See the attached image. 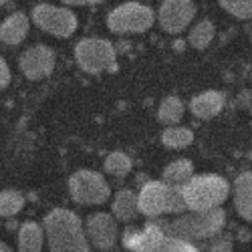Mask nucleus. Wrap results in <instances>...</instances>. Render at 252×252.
<instances>
[{
	"mask_svg": "<svg viewBox=\"0 0 252 252\" xmlns=\"http://www.w3.org/2000/svg\"><path fill=\"white\" fill-rule=\"evenodd\" d=\"M25 204H27V198L20 192L2 190V194H0V216L2 218H12L25 208Z\"/></svg>",
	"mask_w": 252,
	"mask_h": 252,
	"instance_id": "obj_23",
	"label": "nucleus"
},
{
	"mask_svg": "<svg viewBox=\"0 0 252 252\" xmlns=\"http://www.w3.org/2000/svg\"><path fill=\"white\" fill-rule=\"evenodd\" d=\"M47 234L43 224H36L32 220L20 224L16 234V250L18 252H43Z\"/></svg>",
	"mask_w": 252,
	"mask_h": 252,
	"instance_id": "obj_16",
	"label": "nucleus"
},
{
	"mask_svg": "<svg viewBox=\"0 0 252 252\" xmlns=\"http://www.w3.org/2000/svg\"><path fill=\"white\" fill-rule=\"evenodd\" d=\"M220 6L234 18L240 20L252 18V0H220Z\"/></svg>",
	"mask_w": 252,
	"mask_h": 252,
	"instance_id": "obj_24",
	"label": "nucleus"
},
{
	"mask_svg": "<svg viewBox=\"0 0 252 252\" xmlns=\"http://www.w3.org/2000/svg\"><path fill=\"white\" fill-rule=\"evenodd\" d=\"M250 40H252V34H250Z\"/></svg>",
	"mask_w": 252,
	"mask_h": 252,
	"instance_id": "obj_28",
	"label": "nucleus"
},
{
	"mask_svg": "<svg viewBox=\"0 0 252 252\" xmlns=\"http://www.w3.org/2000/svg\"><path fill=\"white\" fill-rule=\"evenodd\" d=\"M226 105V97L222 91H202L198 95H194L188 103V107H190V113L198 119H212L216 117Z\"/></svg>",
	"mask_w": 252,
	"mask_h": 252,
	"instance_id": "obj_13",
	"label": "nucleus"
},
{
	"mask_svg": "<svg viewBox=\"0 0 252 252\" xmlns=\"http://www.w3.org/2000/svg\"><path fill=\"white\" fill-rule=\"evenodd\" d=\"M232 248H234V240H232V236H228V234H218V236H214L212 240H210L206 252H232Z\"/></svg>",
	"mask_w": 252,
	"mask_h": 252,
	"instance_id": "obj_25",
	"label": "nucleus"
},
{
	"mask_svg": "<svg viewBox=\"0 0 252 252\" xmlns=\"http://www.w3.org/2000/svg\"><path fill=\"white\" fill-rule=\"evenodd\" d=\"M31 20L47 34L59 36V38H69L75 34L79 20L77 14L59 4H49V2H38L31 8Z\"/></svg>",
	"mask_w": 252,
	"mask_h": 252,
	"instance_id": "obj_7",
	"label": "nucleus"
},
{
	"mask_svg": "<svg viewBox=\"0 0 252 252\" xmlns=\"http://www.w3.org/2000/svg\"><path fill=\"white\" fill-rule=\"evenodd\" d=\"M111 214L115 216L117 222H125V224L135 220L141 214L137 194L133 190H119L111 202Z\"/></svg>",
	"mask_w": 252,
	"mask_h": 252,
	"instance_id": "obj_17",
	"label": "nucleus"
},
{
	"mask_svg": "<svg viewBox=\"0 0 252 252\" xmlns=\"http://www.w3.org/2000/svg\"><path fill=\"white\" fill-rule=\"evenodd\" d=\"M156 16L158 14L148 4L123 2L109 10L105 23H107V29L115 34H139L152 29Z\"/></svg>",
	"mask_w": 252,
	"mask_h": 252,
	"instance_id": "obj_6",
	"label": "nucleus"
},
{
	"mask_svg": "<svg viewBox=\"0 0 252 252\" xmlns=\"http://www.w3.org/2000/svg\"><path fill=\"white\" fill-rule=\"evenodd\" d=\"M51 252H93L81 218L69 208H53L43 220Z\"/></svg>",
	"mask_w": 252,
	"mask_h": 252,
	"instance_id": "obj_1",
	"label": "nucleus"
},
{
	"mask_svg": "<svg viewBox=\"0 0 252 252\" xmlns=\"http://www.w3.org/2000/svg\"><path fill=\"white\" fill-rule=\"evenodd\" d=\"M196 4L192 0H165L158 8V25L167 34H180L194 23Z\"/></svg>",
	"mask_w": 252,
	"mask_h": 252,
	"instance_id": "obj_10",
	"label": "nucleus"
},
{
	"mask_svg": "<svg viewBox=\"0 0 252 252\" xmlns=\"http://www.w3.org/2000/svg\"><path fill=\"white\" fill-rule=\"evenodd\" d=\"M29 29H31V16L27 12L16 10V12L8 14L2 20V25H0V40L8 47L20 45L27 38Z\"/></svg>",
	"mask_w": 252,
	"mask_h": 252,
	"instance_id": "obj_14",
	"label": "nucleus"
},
{
	"mask_svg": "<svg viewBox=\"0 0 252 252\" xmlns=\"http://www.w3.org/2000/svg\"><path fill=\"white\" fill-rule=\"evenodd\" d=\"M234 208L240 218L252 222V172H242L232 184Z\"/></svg>",
	"mask_w": 252,
	"mask_h": 252,
	"instance_id": "obj_15",
	"label": "nucleus"
},
{
	"mask_svg": "<svg viewBox=\"0 0 252 252\" xmlns=\"http://www.w3.org/2000/svg\"><path fill=\"white\" fill-rule=\"evenodd\" d=\"M214 34H216V29H214V23L210 18H202L198 23L192 25L190 32H188V38L186 43L190 45L192 49H198V51H204L212 45L214 40Z\"/></svg>",
	"mask_w": 252,
	"mask_h": 252,
	"instance_id": "obj_20",
	"label": "nucleus"
},
{
	"mask_svg": "<svg viewBox=\"0 0 252 252\" xmlns=\"http://www.w3.org/2000/svg\"><path fill=\"white\" fill-rule=\"evenodd\" d=\"M194 176H196L194 174V163L190 159H186V158L170 161L161 170V180L165 184H170V186H176V188H184Z\"/></svg>",
	"mask_w": 252,
	"mask_h": 252,
	"instance_id": "obj_18",
	"label": "nucleus"
},
{
	"mask_svg": "<svg viewBox=\"0 0 252 252\" xmlns=\"http://www.w3.org/2000/svg\"><path fill=\"white\" fill-rule=\"evenodd\" d=\"M75 61L79 69L89 75H99L105 71L115 73L119 69L113 43L107 38H99V36L81 38L75 45Z\"/></svg>",
	"mask_w": 252,
	"mask_h": 252,
	"instance_id": "obj_5",
	"label": "nucleus"
},
{
	"mask_svg": "<svg viewBox=\"0 0 252 252\" xmlns=\"http://www.w3.org/2000/svg\"><path fill=\"white\" fill-rule=\"evenodd\" d=\"M0 252H14V250H12L8 244H4V242H2V244H0Z\"/></svg>",
	"mask_w": 252,
	"mask_h": 252,
	"instance_id": "obj_27",
	"label": "nucleus"
},
{
	"mask_svg": "<svg viewBox=\"0 0 252 252\" xmlns=\"http://www.w3.org/2000/svg\"><path fill=\"white\" fill-rule=\"evenodd\" d=\"M57 55L47 45H32L25 49L18 57V69L29 81L47 79L55 71Z\"/></svg>",
	"mask_w": 252,
	"mask_h": 252,
	"instance_id": "obj_11",
	"label": "nucleus"
},
{
	"mask_svg": "<svg viewBox=\"0 0 252 252\" xmlns=\"http://www.w3.org/2000/svg\"><path fill=\"white\" fill-rule=\"evenodd\" d=\"M161 143L170 150H184L194 143V131L186 125H172L161 131Z\"/></svg>",
	"mask_w": 252,
	"mask_h": 252,
	"instance_id": "obj_21",
	"label": "nucleus"
},
{
	"mask_svg": "<svg viewBox=\"0 0 252 252\" xmlns=\"http://www.w3.org/2000/svg\"><path fill=\"white\" fill-rule=\"evenodd\" d=\"M188 212H210L222 208L230 196V184L218 174H198L182 188Z\"/></svg>",
	"mask_w": 252,
	"mask_h": 252,
	"instance_id": "obj_4",
	"label": "nucleus"
},
{
	"mask_svg": "<svg viewBox=\"0 0 252 252\" xmlns=\"http://www.w3.org/2000/svg\"><path fill=\"white\" fill-rule=\"evenodd\" d=\"M87 238L95 250L109 252L117 244V220L113 214L107 212H95L85 222Z\"/></svg>",
	"mask_w": 252,
	"mask_h": 252,
	"instance_id": "obj_12",
	"label": "nucleus"
},
{
	"mask_svg": "<svg viewBox=\"0 0 252 252\" xmlns=\"http://www.w3.org/2000/svg\"><path fill=\"white\" fill-rule=\"evenodd\" d=\"M67 188L71 200L83 206L105 204L111 196V188L107 180L95 170H77L75 174L69 176Z\"/></svg>",
	"mask_w": 252,
	"mask_h": 252,
	"instance_id": "obj_8",
	"label": "nucleus"
},
{
	"mask_svg": "<svg viewBox=\"0 0 252 252\" xmlns=\"http://www.w3.org/2000/svg\"><path fill=\"white\" fill-rule=\"evenodd\" d=\"M12 81V73H10V67L8 63L4 61V57L0 59V89H6Z\"/></svg>",
	"mask_w": 252,
	"mask_h": 252,
	"instance_id": "obj_26",
	"label": "nucleus"
},
{
	"mask_svg": "<svg viewBox=\"0 0 252 252\" xmlns=\"http://www.w3.org/2000/svg\"><path fill=\"white\" fill-rule=\"evenodd\" d=\"M137 200H139V212L152 220H158L163 214L182 216L188 210L182 188L170 186L163 180H148L145 184H141Z\"/></svg>",
	"mask_w": 252,
	"mask_h": 252,
	"instance_id": "obj_3",
	"label": "nucleus"
},
{
	"mask_svg": "<svg viewBox=\"0 0 252 252\" xmlns=\"http://www.w3.org/2000/svg\"><path fill=\"white\" fill-rule=\"evenodd\" d=\"M133 252H200V248L194 242L167 236L152 220L137 232L133 242Z\"/></svg>",
	"mask_w": 252,
	"mask_h": 252,
	"instance_id": "obj_9",
	"label": "nucleus"
},
{
	"mask_svg": "<svg viewBox=\"0 0 252 252\" xmlns=\"http://www.w3.org/2000/svg\"><path fill=\"white\" fill-rule=\"evenodd\" d=\"M103 167H105V172L115 176V178H125L131 172L133 161H131V158L125 152L115 150V152L107 154V158H105V161H103Z\"/></svg>",
	"mask_w": 252,
	"mask_h": 252,
	"instance_id": "obj_22",
	"label": "nucleus"
},
{
	"mask_svg": "<svg viewBox=\"0 0 252 252\" xmlns=\"http://www.w3.org/2000/svg\"><path fill=\"white\" fill-rule=\"evenodd\" d=\"M184 113H186V103L176 95H167L161 99L158 107V121L163 123L165 127H172V125H178L182 121Z\"/></svg>",
	"mask_w": 252,
	"mask_h": 252,
	"instance_id": "obj_19",
	"label": "nucleus"
},
{
	"mask_svg": "<svg viewBox=\"0 0 252 252\" xmlns=\"http://www.w3.org/2000/svg\"><path fill=\"white\" fill-rule=\"evenodd\" d=\"M167 236H176L188 242L194 240H212L222 234L226 226V212L222 208L210 210V212H188L174 220H154Z\"/></svg>",
	"mask_w": 252,
	"mask_h": 252,
	"instance_id": "obj_2",
	"label": "nucleus"
}]
</instances>
